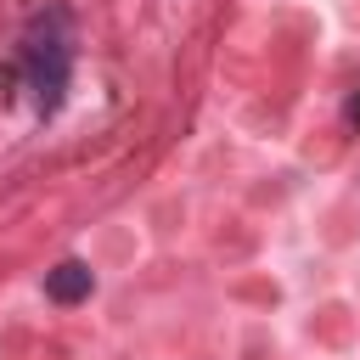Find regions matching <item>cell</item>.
Instances as JSON below:
<instances>
[{
    "label": "cell",
    "mask_w": 360,
    "mask_h": 360,
    "mask_svg": "<svg viewBox=\"0 0 360 360\" xmlns=\"http://www.w3.org/2000/svg\"><path fill=\"white\" fill-rule=\"evenodd\" d=\"M22 73H28V90L39 101V112L51 118L68 96V79H73V11L68 6H45L28 17L22 28Z\"/></svg>",
    "instance_id": "6da1fadb"
},
{
    "label": "cell",
    "mask_w": 360,
    "mask_h": 360,
    "mask_svg": "<svg viewBox=\"0 0 360 360\" xmlns=\"http://www.w3.org/2000/svg\"><path fill=\"white\" fill-rule=\"evenodd\" d=\"M96 292V270L84 259H62L56 270H45V298L51 304H84Z\"/></svg>",
    "instance_id": "7a4b0ae2"
},
{
    "label": "cell",
    "mask_w": 360,
    "mask_h": 360,
    "mask_svg": "<svg viewBox=\"0 0 360 360\" xmlns=\"http://www.w3.org/2000/svg\"><path fill=\"white\" fill-rule=\"evenodd\" d=\"M349 118H354V124H360V96H354V101H349Z\"/></svg>",
    "instance_id": "3957f363"
}]
</instances>
